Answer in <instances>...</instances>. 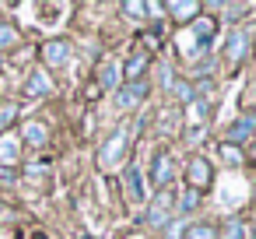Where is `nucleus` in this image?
I'll list each match as a JSON object with an SVG mask.
<instances>
[{
	"instance_id": "f257e3e1",
	"label": "nucleus",
	"mask_w": 256,
	"mask_h": 239,
	"mask_svg": "<svg viewBox=\"0 0 256 239\" xmlns=\"http://www.w3.org/2000/svg\"><path fill=\"white\" fill-rule=\"evenodd\" d=\"M126 148H130V130H126V127H116V130L102 141V148H98V169H102V172L120 169V165L126 162Z\"/></svg>"
},
{
	"instance_id": "f03ea898",
	"label": "nucleus",
	"mask_w": 256,
	"mask_h": 239,
	"mask_svg": "<svg viewBox=\"0 0 256 239\" xmlns=\"http://www.w3.org/2000/svg\"><path fill=\"white\" fill-rule=\"evenodd\" d=\"M176 214V190H158L151 200H148V211H144V225L148 228H165Z\"/></svg>"
},
{
	"instance_id": "7ed1b4c3",
	"label": "nucleus",
	"mask_w": 256,
	"mask_h": 239,
	"mask_svg": "<svg viewBox=\"0 0 256 239\" xmlns=\"http://www.w3.org/2000/svg\"><path fill=\"white\" fill-rule=\"evenodd\" d=\"M148 95H151V81H123L120 88H116V109L120 113H137L144 102H148Z\"/></svg>"
},
{
	"instance_id": "20e7f679",
	"label": "nucleus",
	"mask_w": 256,
	"mask_h": 239,
	"mask_svg": "<svg viewBox=\"0 0 256 239\" xmlns=\"http://www.w3.org/2000/svg\"><path fill=\"white\" fill-rule=\"evenodd\" d=\"M249 50H252V29L235 25V29L224 36V64H228V67H238V64L249 57Z\"/></svg>"
},
{
	"instance_id": "39448f33",
	"label": "nucleus",
	"mask_w": 256,
	"mask_h": 239,
	"mask_svg": "<svg viewBox=\"0 0 256 239\" xmlns=\"http://www.w3.org/2000/svg\"><path fill=\"white\" fill-rule=\"evenodd\" d=\"M186 186L196 190V193H207V190L214 186V165H210V158L193 155V158L186 162Z\"/></svg>"
},
{
	"instance_id": "423d86ee",
	"label": "nucleus",
	"mask_w": 256,
	"mask_h": 239,
	"mask_svg": "<svg viewBox=\"0 0 256 239\" xmlns=\"http://www.w3.org/2000/svg\"><path fill=\"white\" fill-rule=\"evenodd\" d=\"M228 144H235V148H242V144H249V141H256V113L252 109H246L242 116H235L232 123H228V137H224Z\"/></svg>"
},
{
	"instance_id": "0eeeda50",
	"label": "nucleus",
	"mask_w": 256,
	"mask_h": 239,
	"mask_svg": "<svg viewBox=\"0 0 256 239\" xmlns=\"http://www.w3.org/2000/svg\"><path fill=\"white\" fill-rule=\"evenodd\" d=\"M148 179H151L158 190H168V183L176 179V158H172L168 151H158V155L151 158V172H148Z\"/></svg>"
},
{
	"instance_id": "6e6552de",
	"label": "nucleus",
	"mask_w": 256,
	"mask_h": 239,
	"mask_svg": "<svg viewBox=\"0 0 256 239\" xmlns=\"http://www.w3.org/2000/svg\"><path fill=\"white\" fill-rule=\"evenodd\" d=\"M123 183H126V200H130V204H144V200H148L144 169H140L137 162H126V169H123Z\"/></svg>"
},
{
	"instance_id": "1a4fd4ad",
	"label": "nucleus",
	"mask_w": 256,
	"mask_h": 239,
	"mask_svg": "<svg viewBox=\"0 0 256 239\" xmlns=\"http://www.w3.org/2000/svg\"><path fill=\"white\" fill-rule=\"evenodd\" d=\"M53 92H56L53 78H50L42 67H32L28 78H25V95H28V99H46V95H53Z\"/></svg>"
},
{
	"instance_id": "9d476101",
	"label": "nucleus",
	"mask_w": 256,
	"mask_h": 239,
	"mask_svg": "<svg viewBox=\"0 0 256 239\" xmlns=\"http://www.w3.org/2000/svg\"><path fill=\"white\" fill-rule=\"evenodd\" d=\"M193 36H196V53H204V57H207V53H210V46H214V36H218V22H214V18H207V15H204V18H196V22H193Z\"/></svg>"
},
{
	"instance_id": "9b49d317",
	"label": "nucleus",
	"mask_w": 256,
	"mask_h": 239,
	"mask_svg": "<svg viewBox=\"0 0 256 239\" xmlns=\"http://www.w3.org/2000/svg\"><path fill=\"white\" fill-rule=\"evenodd\" d=\"M148 71H151V50H137V53L123 64V81H144Z\"/></svg>"
},
{
	"instance_id": "f8f14e48",
	"label": "nucleus",
	"mask_w": 256,
	"mask_h": 239,
	"mask_svg": "<svg viewBox=\"0 0 256 239\" xmlns=\"http://www.w3.org/2000/svg\"><path fill=\"white\" fill-rule=\"evenodd\" d=\"M42 60H46V67H64L70 60V43L67 39H50L42 46Z\"/></svg>"
},
{
	"instance_id": "ddd939ff",
	"label": "nucleus",
	"mask_w": 256,
	"mask_h": 239,
	"mask_svg": "<svg viewBox=\"0 0 256 239\" xmlns=\"http://www.w3.org/2000/svg\"><path fill=\"white\" fill-rule=\"evenodd\" d=\"M22 158V137L18 134H0V169L18 165Z\"/></svg>"
},
{
	"instance_id": "4468645a",
	"label": "nucleus",
	"mask_w": 256,
	"mask_h": 239,
	"mask_svg": "<svg viewBox=\"0 0 256 239\" xmlns=\"http://www.w3.org/2000/svg\"><path fill=\"white\" fill-rule=\"evenodd\" d=\"M22 144H32V148H42L46 141H50V127L42 123V120H28L25 127H22Z\"/></svg>"
},
{
	"instance_id": "2eb2a0df",
	"label": "nucleus",
	"mask_w": 256,
	"mask_h": 239,
	"mask_svg": "<svg viewBox=\"0 0 256 239\" xmlns=\"http://www.w3.org/2000/svg\"><path fill=\"white\" fill-rule=\"evenodd\" d=\"M165 11L172 15V22H179V25H190V22H196V15H200V4H196V0H176V4H165Z\"/></svg>"
},
{
	"instance_id": "dca6fc26",
	"label": "nucleus",
	"mask_w": 256,
	"mask_h": 239,
	"mask_svg": "<svg viewBox=\"0 0 256 239\" xmlns=\"http://www.w3.org/2000/svg\"><path fill=\"white\" fill-rule=\"evenodd\" d=\"M120 78H123V67L116 60H106L102 71H98V92H109V88H120Z\"/></svg>"
},
{
	"instance_id": "f3484780",
	"label": "nucleus",
	"mask_w": 256,
	"mask_h": 239,
	"mask_svg": "<svg viewBox=\"0 0 256 239\" xmlns=\"http://www.w3.org/2000/svg\"><path fill=\"white\" fill-rule=\"evenodd\" d=\"M218 235H221V228L214 221H190L182 228V239H218Z\"/></svg>"
},
{
	"instance_id": "a211bd4d",
	"label": "nucleus",
	"mask_w": 256,
	"mask_h": 239,
	"mask_svg": "<svg viewBox=\"0 0 256 239\" xmlns=\"http://www.w3.org/2000/svg\"><path fill=\"white\" fill-rule=\"evenodd\" d=\"M200 204H204V193H196V190H190V186L176 197V211H179V214H193Z\"/></svg>"
},
{
	"instance_id": "6ab92c4d",
	"label": "nucleus",
	"mask_w": 256,
	"mask_h": 239,
	"mask_svg": "<svg viewBox=\"0 0 256 239\" xmlns=\"http://www.w3.org/2000/svg\"><path fill=\"white\" fill-rule=\"evenodd\" d=\"M172 95L179 99V106H193V102H196V88H193L190 81H179V78H176V85H172Z\"/></svg>"
},
{
	"instance_id": "aec40b11",
	"label": "nucleus",
	"mask_w": 256,
	"mask_h": 239,
	"mask_svg": "<svg viewBox=\"0 0 256 239\" xmlns=\"http://www.w3.org/2000/svg\"><path fill=\"white\" fill-rule=\"evenodd\" d=\"M18 29L11 25V22H0V53H4V50H14L18 46Z\"/></svg>"
},
{
	"instance_id": "412c9836",
	"label": "nucleus",
	"mask_w": 256,
	"mask_h": 239,
	"mask_svg": "<svg viewBox=\"0 0 256 239\" xmlns=\"http://www.w3.org/2000/svg\"><path fill=\"white\" fill-rule=\"evenodd\" d=\"M221 158H224V165H232V169H238L242 162H246V155H242V148H235V144H228V141H221Z\"/></svg>"
},
{
	"instance_id": "4be33fe9",
	"label": "nucleus",
	"mask_w": 256,
	"mask_h": 239,
	"mask_svg": "<svg viewBox=\"0 0 256 239\" xmlns=\"http://www.w3.org/2000/svg\"><path fill=\"white\" fill-rule=\"evenodd\" d=\"M218 239H246V221L232 214V218L224 221V228H221V235H218Z\"/></svg>"
},
{
	"instance_id": "5701e85b",
	"label": "nucleus",
	"mask_w": 256,
	"mask_h": 239,
	"mask_svg": "<svg viewBox=\"0 0 256 239\" xmlns=\"http://www.w3.org/2000/svg\"><path fill=\"white\" fill-rule=\"evenodd\" d=\"M123 15H126L130 22H144V15H148V4H140V0H126V4H123Z\"/></svg>"
},
{
	"instance_id": "b1692460",
	"label": "nucleus",
	"mask_w": 256,
	"mask_h": 239,
	"mask_svg": "<svg viewBox=\"0 0 256 239\" xmlns=\"http://www.w3.org/2000/svg\"><path fill=\"white\" fill-rule=\"evenodd\" d=\"M246 11H249V4H228V8H224V22L235 29V25L242 22V15H246Z\"/></svg>"
},
{
	"instance_id": "393cba45",
	"label": "nucleus",
	"mask_w": 256,
	"mask_h": 239,
	"mask_svg": "<svg viewBox=\"0 0 256 239\" xmlns=\"http://www.w3.org/2000/svg\"><path fill=\"white\" fill-rule=\"evenodd\" d=\"M14 116H18V106H14V102H11V106H0V130L11 127V123H14Z\"/></svg>"
},
{
	"instance_id": "a878e982",
	"label": "nucleus",
	"mask_w": 256,
	"mask_h": 239,
	"mask_svg": "<svg viewBox=\"0 0 256 239\" xmlns=\"http://www.w3.org/2000/svg\"><path fill=\"white\" fill-rule=\"evenodd\" d=\"M158 74H162V78H158V81H162V88H168V92H172V85H176L172 67H168V64H162V67H158Z\"/></svg>"
},
{
	"instance_id": "bb28decb",
	"label": "nucleus",
	"mask_w": 256,
	"mask_h": 239,
	"mask_svg": "<svg viewBox=\"0 0 256 239\" xmlns=\"http://www.w3.org/2000/svg\"><path fill=\"white\" fill-rule=\"evenodd\" d=\"M0 183L14 186V183H18V172H14V169H0Z\"/></svg>"
},
{
	"instance_id": "cd10ccee",
	"label": "nucleus",
	"mask_w": 256,
	"mask_h": 239,
	"mask_svg": "<svg viewBox=\"0 0 256 239\" xmlns=\"http://www.w3.org/2000/svg\"><path fill=\"white\" fill-rule=\"evenodd\" d=\"M200 137H207V130H204V127H193V134H190V141H193V144H196V141H200Z\"/></svg>"
},
{
	"instance_id": "c85d7f7f",
	"label": "nucleus",
	"mask_w": 256,
	"mask_h": 239,
	"mask_svg": "<svg viewBox=\"0 0 256 239\" xmlns=\"http://www.w3.org/2000/svg\"><path fill=\"white\" fill-rule=\"evenodd\" d=\"M249 106H256V81H252V88H249Z\"/></svg>"
},
{
	"instance_id": "c756f323",
	"label": "nucleus",
	"mask_w": 256,
	"mask_h": 239,
	"mask_svg": "<svg viewBox=\"0 0 256 239\" xmlns=\"http://www.w3.org/2000/svg\"><path fill=\"white\" fill-rule=\"evenodd\" d=\"M32 239H46V232H36V235H32Z\"/></svg>"
},
{
	"instance_id": "7c9ffc66",
	"label": "nucleus",
	"mask_w": 256,
	"mask_h": 239,
	"mask_svg": "<svg viewBox=\"0 0 256 239\" xmlns=\"http://www.w3.org/2000/svg\"><path fill=\"white\" fill-rule=\"evenodd\" d=\"M252 60H256V57H252Z\"/></svg>"
}]
</instances>
